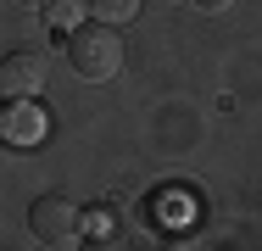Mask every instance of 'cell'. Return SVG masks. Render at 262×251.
Here are the masks:
<instances>
[{
  "mask_svg": "<svg viewBox=\"0 0 262 251\" xmlns=\"http://www.w3.org/2000/svg\"><path fill=\"white\" fill-rule=\"evenodd\" d=\"M67 61H73V73H78L84 84L117 78V67H123L117 28H112V23H78V28H67Z\"/></svg>",
  "mask_w": 262,
  "mask_h": 251,
  "instance_id": "cell-1",
  "label": "cell"
},
{
  "mask_svg": "<svg viewBox=\"0 0 262 251\" xmlns=\"http://www.w3.org/2000/svg\"><path fill=\"white\" fill-rule=\"evenodd\" d=\"M28 229H34L39 246H51V251L84 246V212H78L73 196H39L28 206Z\"/></svg>",
  "mask_w": 262,
  "mask_h": 251,
  "instance_id": "cell-2",
  "label": "cell"
},
{
  "mask_svg": "<svg viewBox=\"0 0 262 251\" xmlns=\"http://www.w3.org/2000/svg\"><path fill=\"white\" fill-rule=\"evenodd\" d=\"M45 73H51V61H45V50H11V56H0V95L11 100H34L45 90Z\"/></svg>",
  "mask_w": 262,
  "mask_h": 251,
  "instance_id": "cell-3",
  "label": "cell"
},
{
  "mask_svg": "<svg viewBox=\"0 0 262 251\" xmlns=\"http://www.w3.org/2000/svg\"><path fill=\"white\" fill-rule=\"evenodd\" d=\"M45 134H51V117H45V106H28V95L0 112V140L6 145H39Z\"/></svg>",
  "mask_w": 262,
  "mask_h": 251,
  "instance_id": "cell-4",
  "label": "cell"
},
{
  "mask_svg": "<svg viewBox=\"0 0 262 251\" xmlns=\"http://www.w3.org/2000/svg\"><path fill=\"white\" fill-rule=\"evenodd\" d=\"M90 17H101V23H112V28H123V23L140 17V0H90Z\"/></svg>",
  "mask_w": 262,
  "mask_h": 251,
  "instance_id": "cell-5",
  "label": "cell"
},
{
  "mask_svg": "<svg viewBox=\"0 0 262 251\" xmlns=\"http://www.w3.org/2000/svg\"><path fill=\"white\" fill-rule=\"evenodd\" d=\"M45 11H51L56 28H78L84 11H90V0H45Z\"/></svg>",
  "mask_w": 262,
  "mask_h": 251,
  "instance_id": "cell-6",
  "label": "cell"
},
{
  "mask_svg": "<svg viewBox=\"0 0 262 251\" xmlns=\"http://www.w3.org/2000/svg\"><path fill=\"white\" fill-rule=\"evenodd\" d=\"M190 6H201V11H212V17H217V11H229L234 0H190Z\"/></svg>",
  "mask_w": 262,
  "mask_h": 251,
  "instance_id": "cell-7",
  "label": "cell"
},
{
  "mask_svg": "<svg viewBox=\"0 0 262 251\" xmlns=\"http://www.w3.org/2000/svg\"><path fill=\"white\" fill-rule=\"evenodd\" d=\"M17 6H45V0H17Z\"/></svg>",
  "mask_w": 262,
  "mask_h": 251,
  "instance_id": "cell-8",
  "label": "cell"
},
{
  "mask_svg": "<svg viewBox=\"0 0 262 251\" xmlns=\"http://www.w3.org/2000/svg\"><path fill=\"white\" fill-rule=\"evenodd\" d=\"M162 6H173V0H162Z\"/></svg>",
  "mask_w": 262,
  "mask_h": 251,
  "instance_id": "cell-9",
  "label": "cell"
}]
</instances>
